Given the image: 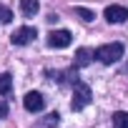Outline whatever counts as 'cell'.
<instances>
[{
    "label": "cell",
    "mask_w": 128,
    "mask_h": 128,
    "mask_svg": "<svg viewBox=\"0 0 128 128\" xmlns=\"http://www.w3.org/2000/svg\"><path fill=\"white\" fill-rule=\"evenodd\" d=\"M96 58L100 63H106V66H110V63H118L123 58V43H108V45H100L96 50Z\"/></svg>",
    "instance_id": "cell-1"
},
{
    "label": "cell",
    "mask_w": 128,
    "mask_h": 128,
    "mask_svg": "<svg viewBox=\"0 0 128 128\" xmlns=\"http://www.w3.org/2000/svg\"><path fill=\"white\" fill-rule=\"evenodd\" d=\"M90 98H93L90 86H88V83H83V80H78V83H76V88H73V100H70V108H73V110H83V108L90 103Z\"/></svg>",
    "instance_id": "cell-2"
},
{
    "label": "cell",
    "mask_w": 128,
    "mask_h": 128,
    "mask_svg": "<svg viewBox=\"0 0 128 128\" xmlns=\"http://www.w3.org/2000/svg\"><path fill=\"white\" fill-rule=\"evenodd\" d=\"M38 35V30L35 28H30V25H23V28H18L13 35H10V43L13 45H28L33 38Z\"/></svg>",
    "instance_id": "cell-3"
},
{
    "label": "cell",
    "mask_w": 128,
    "mask_h": 128,
    "mask_svg": "<svg viewBox=\"0 0 128 128\" xmlns=\"http://www.w3.org/2000/svg\"><path fill=\"white\" fill-rule=\"evenodd\" d=\"M70 40H73L70 30H53V33L48 35V45H50V48H68Z\"/></svg>",
    "instance_id": "cell-4"
},
{
    "label": "cell",
    "mask_w": 128,
    "mask_h": 128,
    "mask_svg": "<svg viewBox=\"0 0 128 128\" xmlns=\"http://www.w3.org/2000/svg\"><path fill=\"white\" fill-rule=\"evenodd\" d=\"M103 15H106L108 23H126V20H128V10H126L123 5H108V8L103 10Z\"/></svg>",
    "instance_id": "cell-5"
},
{
    "label": "cell",
    "mask_w": 128,
    "mask_h": 128,
    "mask_svg": "<svg viewBox=\"0 0 128 128\" xmlns=\"http://www.w3.org/2000/svg\"><path fill=\"white\" fill-rule=\"evenodd\" d=\"M23 106H25V110H30V113H40V110H43V106H45V98H43L38 90H30V93L25 96Z\"/></svg>",
    "instance_id": "cell-6"
},
{
    "label": "cell",
    "mask_w": 128,
    "mask_h": 128,
    "mask_svg": "<svg viewBox=\"0 0 128 128\" xmlns=\"http://www.w3.org/2000/svg\"><path fill=\"white\" fill-rule=\"evenodd\" d=\"M93 58H96V53H93L90 48H78V50H76V58H73V68H86V66H90Z\"/></svg>",
    "instance_id": "cell-7"
},
{
    "label": "cell",
    "mask_w": 128,
    "mask_h": 128,
    "mask_svg": "<svg viewBox=\"0 0 128 128\" xmlns=\"http://www.w3.org/2000/svg\"><path fill=\"white\" fill-rule=\"evenodd\" d=\"M58 123H60V116L58 113H48L40 120H35V128H58Z\"/></svg>",
    "instance_id": "cell-8"
},
{
    "label": "cell",
    "mask_w": 128,
    "mask_h": 128,
    "mask_svg": "<svg viewBox=\"0 0 128 128\" xmlns=\"http://www.w3.org/2000/svg\"><path fill=\"white\" fill-rule=\"evenodd\" d=\"M38 10H40V3H38V0H20V13H23L25 18H33Z\"/></svg>",
    "instance_id": "cell-9"
},
{
    "label": "cell",
    "mask_w": 128,
    "mask_h": 128,
    "mask_svg": "<svg viewBox=\"0 0 128 128\" xmlns=\"http://www.w3.org/2000/svg\"><path fill=\"white\" fill-rule=\"evenodd\" d=\"M76 70H78V68H70V70H48L45 76H48L50 80H58V83H63L66 78H73V76H76ZM76 78H78V76H76Z\"/></svg>",
    "instance_id": "cell-10"
},
{
    "label": "cell",
    "mask_w": 128,
    "mask_h": 128,
    "mask_svg": "<svg viewBox=\"0 0 128 128\" xmlns=\"http://www.w3.org/2000/svg\"><path fill=\"white\" fill-rule=\"evenodd\" d=\"M113 128H128V113L126 110L113 113Z\"/></svg>",
    "instance_id": "cell-11"
},
{
    "label": "cell",
    "mask_w": 128,
    "mask_h": 128,
    "mask_svg": "<svg viewBox=\"0 0 128 128\" xmlns=\"http://www.w3.org/2000/svg\"><path fill=\"white\" fill-rule=\"evenodd\" d=\"M10 88H13V78H10L8 73H3V76H0V96L10 93Z\"/></svg>",
    "instance_id": "cell-12"
},
{
    "label": "cell",
    "mask_w": 128,
    "mask_h": 128,
    "mask_svg": "<svg viewBox=\"0 0 128 128\" xmlns=\"http://www.w3.org/2000/svg\"><path fill=\"white\" fill-rule=\"evenodd\" d=\"M76 15L80 18V20H86V23H90L96 15H93V10H88V8H76Z\"/></svg>",
    "instance_id": "cell-13"
},
{
    "label": "cell",
    "mask_w": 128,
    "mask_h": 128,
    "mask_svg": "<svg viewBox=\"0 0 128 128\" xmlns=\"http://www.w3.org/2000/svg\"><path fill=\"white\" fill-rule=\"evenodd\" d=\"M10 20H13V13H10V8L0 5V23H10Z\"/></svg>",
    "instance_id": "cell-14"
},
{
    "label": "cell",
    "mask_w": 128,
    "mask_h": 128,
    "mask_svg": "<svg viewBox=\"0 0 128 128\" xmlns=\"http://www.w3.org/2000/svg\"><path fill=\"white\" fill-rule=\"evenodd\" d=\"M5 116H8V103H5V100H0V120H3Z\"/></svg>",
    "instance_id": "cell-15"
}]
</instances>
